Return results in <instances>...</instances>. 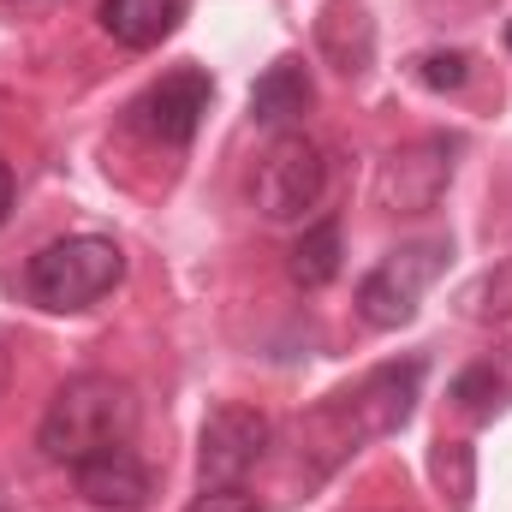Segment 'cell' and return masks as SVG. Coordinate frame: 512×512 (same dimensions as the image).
Wrapping results in <instances>:
<instances>
[{"mask_svg":"<svg viewBox=\"0 0 512 512\" xmlns=\"http://www.w3.org/2000/svg\"><path fill=\"white\" fill-rule=\"evenodd\" d=\"M120 280H126V256L102 233L54 239V245H42V251L30 256V268H24V286H30V298L42 310H90Z\"/></svg>","mask_w":512,"mask_h":512,"instance_id":"obj_3","label":"cell"},{"mask_svg":"<svg viewBox=\"0 0 512 512\" xmlns=\"http://www.w3.org/2000/svg\"><path fill=\"white\" fill-rule=\"evenodd\" d=\"M507 48H512V24H507Z\"/></svg>","mask_w":512,"mask_h":512,"instance_id":"obj_20","label":"cell"},{"mask_svg":"<svg viewBox=\"0 0 512 512\" xmlns=\"http://www.w3.org/2000/svg\"><path fill=\"white\" fill-rule=\"evenodd\" d=\"M340 256H346V239H340V221L328 215V221L304 227V239H298V245H292V256H286V274H292V286L322 292V286L340 274Z\"/></svg>","mask_w":512,"mask_h":512,"instance_id":"obj_13","label":"cell"},{"mask_svg":"<svg viewBox=\"0 0 512 512\" xmlns=\"http://www.w3.org/2000/svg\"><path fill=\"white\" fill-rule=\"evenodd\" d=\"M131 435H137V393L102 370L60 382L36 423V447L54 465H84L108 447H126Z\"/></svg>","mask_w":512,"mask_h":512,"instance_id":"obj_1","label":"cell"},{"mask_svg":"<svg viewBox=\"0 0 512 512\" xmlns=\"http://www.w3.org/2000/svg\"><path fill=\"white\" fill-rule=\"evenodd\" d=\"M417 387H423V358H405V364L370 370L352 393L328 399V405L310 417V435H316V447L328 453V465L346 459V453H358V441H382L393 429H405L411 411H417Z\"/></svg>","mask_w":512,"mask_h":512,"instance_id":"obj_2","label":"cell"},{"mask_svg":"<svg viewBox=\"0 0 512 512\" xmlns=\"http://www.w3.org/2000/svg\"><path fill=\"white\" fill-rule=\"evenodd\" d=\"M417 78H423L429 90H465V84H471V54H459V48H435V54L417 60Z\"/></svg>","mask_w":512,"mask_h":512,"instance_id":"obj_16","label":"cell"},{"mask_svg":"<svg viewBox=\"0 0 512 512\" xmlns=\"http://www.w3.org/2000/svg\"><path fill=\"white\" fill-rule=\"evenodd\" d=\"M209 102H215V84H209V72H167L161 84H149L137 102H131V126L143 131V137H155V143H191L197 126H203V114H209Z\"/></svg>","mask_w":512,"mask_h":512,"instance_id":"obj_8","label":"cell"},{"mask_svg":"<svg viewBox=\"0 0 512 512\" xmlns=\"http://www.w3.org/2000/svg\"><path fill=\"white\" fill-rule=\"evenodd\" d=\"M316 48L340 78H364L376 60V18L358 0H328L316 18Z\"/></svg>","mask_w":512,"mask_h":512,"instance_id":"obj_10","label":"cell"},{"mask_svg":"<svg viewBox=\"0 0 512 512\" xmlns=\"http://www.w3.org/2000/svg\"><path fill=\"white\" fill-rule=\"evenodd\" d=\"M310 102H316V84H310V66L304 60H274L262 78L251 84V120L256 126H286V120H298V114H310Z\"/></svg>","mask_w":512,"mask_h":512,"instance_id":"obj_12","label":"cell"},{"mask_svg":"<svg viewBox=\"0 0 512 512\" xmlns=\"http://www.w3.org/2000/svg\"><path fill=\"white\" fill-rule=\"evenodd\" d=\"M6 209H12V167L0 161V221H6Z\"/></svg>","mask_w":512,"mask_h":512,"instance_id":"obj_18","label":"cell"},{"mask_svg":"<svg viewBox=\"0 0 512 512\" xmlns=\"http://www.w3.org/2000/svg\"><path fill=\"white\" fill-rule=\"evenodd\" d=\"M6 387H12V352H6V340H0V399H6Z\"/></svg>","mask_w":512,"mask_h":512,"instance_id":"obj_19","label":"cell"},{"mask_svg":"<svg viewBox=\"0 0 512 512\" xmlns=\"http://www.w3.org/2000/svg\"><path fill=\"white\" fill-rule=\"evenodd\" d=\"M328 191V155L316 137L304 131H280L262 155H256V173H251V203L262 221L286 227V221H304Z\"/></svg>","mask_w":512,"mask_h":512,"instance_id":"obj_4","label":"cell"},{"mask_svg":"<svg viewBox=\"0 0 512 512\" xmlns=\"http://www.w3.org/2000/svg\"><path fill=\"white\" fill-rule=\"evenodd\" d=\"M429 477H435L447 512H471V495H477V447L471 441H435Z\"/></svg>","mask_w":512,"mask_h":512,"instance_id":"obj_14","label":"cell"},{"mask_svg":"<svg viewBox=\"0 0 512 512\" xmlns=\"http://www.w3.org/2000/svg\"><path fill=\"white\" fill-rule=\"evenodd\" d=\"M102 30L131 48V54H143V48H161L173 30H179V18H185V0H102Z\"/></svg>","mask_w":512,"mask_h":512,"instance_id":"obj_11","label":"cell"},{"mask_svg":"<svg viewBox=\"0 0 512 512\" xmlns=\"http://www.w3.org/2000/svg\"><path fill=\"white\" fill-rule=\"evenodd\" d=\"M453 405L465 411V417H477V423H489L501 405H507V382L489 370V364H477V370H465V376H453Z\"/></svg>","mask_w":512,"mask_h":512,"instance_id":"obj_15","label":"cell"},{"mask_svg":"<svg viewBox=\"0 0 512 512\" xmlns=\"http://www.w3.org/2000/svg\"><path fill=\"white\" fill-rule=\"evenodd\" d=\"M72 483H78L84 507L96 512H143L149 495H155V483H149V471L131 447H108V453L72 465Z\"/></svg>","mask_w":512,"mask_h":512,"instance_id":"obj_9","label":"cell"},{"mask_svg":"<svg viewBox=\"0 0 512 512\" xmlns=\"http://www.w3.org/2000/svg\"><path fill=\"white\" fill-rule=\"evenodd\" d=\"M274 447V423L256 411V405H215L197 429V471H203V489H233L245 483L256 465L268 459Z\"/></svg>","mask_w":512,"mask_h":512,"instance_id":"obj_6","label":"cell"},{"mask_svg":"<svg viewBox=\"0 0 512 512\" xmlns=\"http://www.w3.org/2000/svg\"><path fill=\"white\" fill-rule=\"evenodd\" d=\"M453 155H459V143H447V137H423L411 149H393L376 173V203L387 215H429L453 185Z\"/></svg>","mask_w":512,"mask_h":512,"instance_id":"obj_7","label":"cell"},{"mask_svg":"<svg viewBox=\"0 0 512 512\" xmlns=\"http://www.w3.org/2000/svg\"><path fill=\"white\" fill-rule=\"evenodd\" d=\"M447 239H423V245H399L393 256H382L364 286H358V316L370 328H405L417 316V298L435 286V274L447 268Z\"/></svg>","mask_w":512,"mask_h":512,"instance_id":"obj_5","label":"cell"},{"mask_svg":"<svg viewBox=\"0 0 512 512\" xmlns=\"http://www.w3.org/2000/svg\"><path fill=\"white\" fill-rule=\"evenodd\" d=\"M185 512H268V507L256 501L245 483H233V489H203V495H197Z\"/></svg>","mask_w":512,"mask_h":512,"instance_id":"obj_17","label":"cell"}]
</instances>
